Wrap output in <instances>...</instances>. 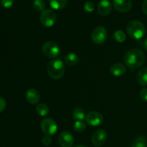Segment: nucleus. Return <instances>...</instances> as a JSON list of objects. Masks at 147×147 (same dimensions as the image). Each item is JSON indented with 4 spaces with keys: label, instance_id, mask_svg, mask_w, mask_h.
<instances>
[{
    "label": "nucleus",
    "instance_id": "nucleus-1",
    "mask_svg": "<svg viewBox=\"0 0 147 147\" xmlns=\"http://www.w3.org/2000/svg\"><path fill=\"white\" fill-rule=\"evenodd\" d=\"M123 60L129 68L136 69L141 67L144 63V53L139 49H131L125 54Z\"/></svg>",
    "mask_w": 147,
    "mask_h": 147
},
{
    "label": "nucleus",
    "instance_id": "nucleus-2",
    "mask_svg": "<svg viewBox=\"0 0 147 147\" xmlns=\"http://www.w3.org/2000/svg\"><path fill=\"white\" fill-rule=\"evenodd\" d=\"M126 31L132 38L139 40L144 36L146 33V27L142 22L132 20L128 23L126 26Z\"/></svg>",
    "mask_w": 147,
    "mask_h": 147
},
{
    "label": "nucleus",
    "instance_id": "nucleus-3",
    "mask_svg": "<svg viewBox=\"0 0 147 147\" xmlns=\"http://www.w3.org/2000/svg\"><path fill=\"white\" fill-rule=\"evenodd\" d=\"M47 72L53 79H60L64 75L65 64L60 60H53L47 65Z\"/></svg>",
    "mask_w": 147,
    "mask_h": 147
},
{
    "label": "nucleus",
    "instance_id": "nucleus-4",
    "mask_svg": "<svg viewBox=\"0 0 147 147\" xmlns=\"http://www.w3.org/2000/svg\"><path fill=\"white\" fill-rule=\"evenodd\" d=\"M42 53L47 58L55 59L60 55V47L57 43L53 41H47L43 44L42 47Z\"/></svg>",
    "mask_w": 147,
    "mask_h": 147
},
{
    "label": "nucleus",
    "instance_id": "nucleus-5",
    "mask_svg": "<svg viewBox=\"0 0 147 147\" xmlns=\"http://www.w3.org/2000/svg\"><path fill=\"white\" fill-rule=\"evenodd\" d=\"M56 20H57L56 13L52 9H45L44 11H42L41 14H40V22L44 27H52L55 24Z\"/></svg>",
    "mask_w": 147,
    "mask_h": 147
},
{
    "label": "nucleus",
    "instance_id": "nucleus-6",
    "mask_svg": "<svg viewBox=\"0 0 147 147\" xmlns=\"http://www.w3.org/2000/svg\"><path fill=\"white\" fill-rule=\"evenodd\" d=\"M40 128L45 134L51 136L57 131V124L54 119L46 118L41 121Z\"/></svg>",
    "mask_w": 147,
    "mask_h": 147
},
{
    "label": "nucleus",
    "instance_id": "nucleus-7",
    "mask_svg": "<svg viewBox=\"0 0 147 147\" xmlns=\"http://www.w3.org/2000/svg\"><path fill=\"white\" fill-rule=\"evenodd\" d=\"M107 30L104 27L98 26L95 27L91 33V39L94 43L97 45H102L107 39Z\"/></svg>",
    "mask_w": 147,
    "mask_h": 147
},
{
    "label": "nucleus",
    "instance_id": "nucleus-8",
    "mask_svg": "<svg viewBox=\"0 0 147 147\" xmlns=\"http://www.w3.org/2000/svg\"><path fill=\"white\" fill-rule=\"evenodd\" d=\"M86 123L91 126H98L103 122V116L98 111H90L86 116Z\"/></svg>",
    "mask_w": 147,
    "mask_h": 147
},
{
    "label": "nucleus",
    "instance_id": "nucleus-9",
    "mask_svg": "<svg viewBox=\"0 0 147 147\" xmlns=\"http://www.w3.org/2000/svg\"><path fill=\"white\" fill-rule=\"evenodd\" d=\"M108 139V133L104 129H98L93 133L91 137V142L96 146H100L106 142Z\"/></svg>",
    "mask_w": 147,
    "mask_h": 147
},
{
    "label": "nucleus",
    "instance_id": "nucleus-10",
    "mask_svg": "<svg viewBox=\"0 0 147 147\" xmlns=\"http://www.w3.org/2000/svg\"><path fill=\"white\" fill-rule=\"evenodd\" d=\"M59 144L62 147H72L74 144V138L71 133L65 131L60 133L58 138Z\"/></svg>",
    "mask_w": 147,
    "mask_h": 147
},
{
    "label": "nucleus",
    "instance_id": "nucleus-11",
    "mask_svg": "<svg viewBox=\"0 0 147 147\" xmlns=\"http://www.w3.org/2000/svg\"><path fill=\"white\" fill-rule=\"evenodd\" d=\"M113 7L119 12H127L131 9V0H113Z\"/></svg>",
    "mask_w": 147,
    "mask_h": 147
},
{
    "label": "nucleus",
    "instance_id": "nucleus-12",
    "mask_svg": "<svg viewBox=\"0 0 147 147\" xmlns=\"http://www.w3.org/2000/svg\"><path fill=\"white\" fill-rule=\"evenodd\" d=\"M27 102L32 105H35L39 103L40 100V94L37 89L30 88L27 90L25 94Z\"/></svg>",
    "mask_w": 147,
    "mask_h": 147
},
{
    "label": "nucleus",
    "instance_id": "nucleus-13",
    "mask_svg": "<svg viewBox=\"0 0 147 147\" xmlns=\"http://www.w3.org/2000/svg\"><path fill=\"white\" fill-rule=\"evenodd\" d=\"M98 12L101 16H107L112 10V5L109 0H101L98 4Z\"/></svg>",
    "mask_w": 147,
    "mask_h": 147
},
{
    "label": "nucleus",
    "instance_id": "nucleus-14",
    "mask_svg": "<svg viewBox=\"0 0 147 147\" xmlns=\"http://www.w3.org/2000/svg\"><path fill=\"white\" fill-rule=\"evenodd\" d=\"M111 73L113 76L119 77V76H123L126 72V66L122 63H115L111 67Z\"/></svg>",
    "mask_w": 147,
    "mask_h": 147
},
{
    "label": "nucleus",
    "instance_id": "nucleus-15",
    "mask_svg": "<svg viewBox=\"0 0 147 147\" xmlns=\"http://www.w3.org/2000/svg\"><path fill=\"white\" fill-rule=\"evenodd\" d=\"M136 78H137L138 83L141 86H147V67H143L140 69L136 76Z\"/></svg>",
    "mask_w": 147,
    "mask_h": 147
},
{
    "label": "nucleus",
    "instance_id": "nucleus-16",
    "mask_svg": "<svg viewBox=\"0 0 147 147\" xmlns=\"http://www.w3.org/2000/svg\"><path fill=\"white\" fill-rule=\"evenodd\" d=\"M65 63L69 66H74L78 63L79 58L78 55L75 53H68L66 55L64 58Z\"/></svg>",
    "mask_w": 147,
    "mask_h": 147
},
{
    "label": "nucleus",
    "instance_id": "nucleus-17",
    "mask_svg": "<svg viewBox=\"0 0 147 147\" xmlns=\"http://www.w3.org/2000/svg\"><path fill=\"white\" fill-rule=\"evenodd\" d=\"M50 6L55 10H60L64 9L67 5V0H50Z\"/></svg>",
    "mask_w": 147,
    "mask_h": 147
},
{
    "label": "nucleus",
    "instance_id": "nucleus-18",
    "mask_svg": "<svg viewBox=\"0 0 147 147\" xmlns=\"http://www.w3.org/2000/svg\"><path fill=\"white\" fill-rule=\"evenodd\" d=\"M36 111L40 116H45L49 113V107L45 103H38L36 107Z\"/></svg>",
    "mask_w": 147,
    "mask_h": 147
},
{
    "label": "nucleus",
    "instance_id": "nucleus-19",
    "mask_svg": "<svg viewBox=\"0 0 147 147\" xmlns=\"http://www.w3.org/2000/svg\"><path fill=\"white\" fill-rule=\"evenodd\" d=\"M86 113L80 108H76L73 112V118L76 121H83L86 119Z\"/></svg>",
    "mask_w": 147,
    "mask_h": 147
},
{
    "label": "nucleus",
    "instance_id": "nucleus-20",
    "mask_svg": "<svg viewBox=\"0 0 147 147\" xmlns=\"http://www.w3.org/2000/svg\"><path fill=\"white\" fill-rule=\"evenodd\" d=\"M131 147H147V139L144 136H139L134 139Z\"/></svg>",
    "mask_w": 147,
    "mask_h": 147
},
{
    "label": "nucleus",
    "instance_id": "nucleus-21",
    "mask_svg": "<svg viewBox=\"0 0 147 147\" xmlns=\"http://www.w3.org/2000/svg\"><path fill=\"white\" fill-rule=\"evenodd\" d=\"M113 37L116 42L120 43H122L126 41V34L122 30H117V31L115 32L113 35Z\"/></svg>",
    "mask_w": 147,
    "mask_h": 147
},
{
    "label": "nucleus",
    "instance_id": "nucleus-22",
    "mask_svg": "<svg viewBox=\"0 0 147 147\" xmlns=\"http://www.w3.org/2000/svg\"><path fill=\"white\" fill-rule=\"evenodd\" d=\"M32 7L34 9L37 11H43L45 7V3L44 0H34L32 3Z\"/></svg>",
    "mask_w": 147,
    "mask_h": 147
},
{
    "label": "nucleus",
    "instance_id": "nucleus-23",
    "mask_svg": "<svg viewBox=\"0 0 147 147\" xmlns=\"http://www.w3.org/2000/svg\"><path fill=\"white\" fill-rule=\"evenodd\" d=\"M86 123L83 121H76L73 124V129L76 132H83L86 129Z\"/></svg>",
    "mask_w": 147,
    "mask_h": 147
},
{
    "label": "nucleus",
    "instance_id": "nucleus-24",
    "mask_svg": "<svg viewBox=\"0 0 147 147\" xmlns=\"http://www.w3.org/2000/svg\"><path fill=\"white\" fill-rule=\"evenodd\" d=\"M84 9L87 12H92L95 9V4L92 1H87L84 4Z\"/></svg>",
    "mask_w": 147,
    "mask_h": 147
},
{
    "label": "nucleus",
    "instance_id": "nucleus-25",
    "mask_svg": "<svg viewBox=\"0 0 147 147\" xmlns=\"http://www.w3.org/2000/svg\"><path fill=\"white\" fill-rule=\"evenodd\" d=\"M42 142L44 146H50L52 143V138L50 136L45 135L42 139Z\"/></svg>",
    "mask_w": 147,
    "mask_h": 147
},
{
    "label": "nucleus",
    "instance_id": "nucleus-26",
    "mask_svg": "<svg viewBox=\"0 0 147 147\" xmlns=\"http://www.w3.org/2000/svg\"><path fill=\"white\" fill-rule=\"evenodd\" d=\"M14 0H1V4L4 8H9L13 5Z\"/></svg>",
    "mask_w": 147,
    "mask_h": 147
},
{
    "label": "nucleus",
    "instance_id": "nucleus-27",
    "mask_svg": "<svg viewBox=\"0 0 147 147\" xmlns=\"http://www.w3.org/2000/svg\"><path fill=\"white\" fill-rule=\"evenodd\" d=\"M140 97L143 101L147 102V88H144L141 90Z\"/></svg>",
    "mask_w": 147,
    "mask_h": 147
},
{
    "label": "nucleus",
    "instance_id": "nucleus-28",
    "mask_svg": "<svg viewBox=\"0 0 147 147\" xmlns=\"http://www.w3.org/2000/svg\"><path fill=\"white\" fill-rule=\"evenodd\" d=\"M6 106H7L6 100L3 98L0 97V113H1L5 109Z\"/></svg>",
    "mask_w": 147,
    "mask_h": 147
},
{
    "label": "nucleus",
    "instance_id": "nucleus-29",
    "mask_svg": "<svg viewBox=\"0 0 147 147\" xmlns=\"http://www.w3.org/2000/svg\"><path fill=\"white\" fill-rule=\"evenodd\" d=\"M142 9L143 12L147 15V0H144V1H143L142 5Z\"/></svg>",
    "mask_w": 147,
    "mask_h": 147
},
{
    "label": "nucleus",
    "instance_id": "nucleus-30",
    "mask_svg": "<svg viewBox=\"0 0 147 147\" xmlns=\"http://www.w3.org/2000/svg\"><path fill=\"white\" fill-rule=\"evenodd\" d=\"M143 45H144V49L146 50V51H147V38L144 40V41Z\"/></svg>",
    "mask_w": 147,
    "mask_h": 147
},
{
    "label": "nucleus",
    "instance_id": "nucleus-31",
    "mask_svg": "<svg viewBox=\"0 0 147 147\" xmlns=\"http://www.w3.org/2000/svg\"><path fill=\"white\" fill-rule=\"evenodd\" d=\"M75 147H87V146H84V145H77V146H76Z\"/></svg>",
    "mask_w": 147,
    "mask_h": 147
}]
</instances>
